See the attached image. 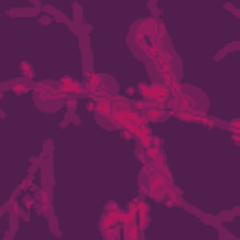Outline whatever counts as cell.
Listing matches in <instances>:
<instances>
[{
  "label": "cell",
  "instance_id": "cell-2",
  "mask_svg": "<svg viewBox=\"0 0 240 240\" xmlns=\"http://www.w3.org/2000/svg\"><path fill=\"white\" fill-rule=\"evenodd\" d=\"M26 90H28L26 84H13V92H17V94H24Z\"/></svg>",
  "mask_w": 240,
  "mask_h": 240
},
{
  "label": "cell",
  "instance_id": "cell-3",
  "mask_svg": "<svg viewBox=\"0 0 240 240\" xmlns=\"http://www.w3.org/2000/svg\"><path fill=\"white\" fill-rule=\"evenodd\" d=\"M68 107H69V109L77 107V100H68Z\"/></svg>",
  "mask_w": 240,
  "mask_h": 240
},
{
  "label": "cell",
  "instance_id": "cell-4",
  "mask_svg": "<svg viewBox=\"0 0 240 240\" xmlns=\"http://www.w3.org/2000/svg\"><path fill=\"white\" fill-rule=\"evenodd\" d=\"M0 100H2V90H0Z\"/></svg>",
  "mask_w": 240,
  "mask_h": 240
},
{
  "label": "cell",
  "instance_id": "cell-1",
  "mask_svg": "<svg viewBox=\"0 0 240 240\" xmlns=\"http://www.w3.org/2000/svg\"><path fill=\"white\" fill-rule=\"evenodd\" d=\"M21 69L24 71L26 77H32V73H34V71H32V66H28V62H23V64H21Z\"/></svg>",
  "mask_w": 240,
  "mask_h": 240
}]
</instances>
